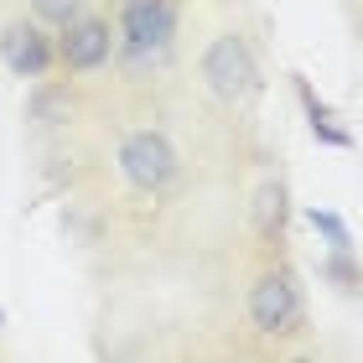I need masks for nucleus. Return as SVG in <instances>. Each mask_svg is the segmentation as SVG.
<instances>
[{"instance_id":"1","label":"nucleus","mask_w":363,"mask_h":363,"mask_svg":"<svg viewBox=\"0 0 363 363\" xmlns=\"http://www.w3.org/2000/svg\"><path fill=\"white\" fill-rule=\"evenodd\" d=\"M182 0H114V57L130 78L156 73L177 47Z\"/></svg>"},{"instance_id":"2","label":"nucleus","mask_w":363,"mask_h":363,"mask_svg":"<svg viewBox=\"0 0 363 363\" xmlns=\"http://www.w3.org/2000/svg\"><path fill=\"white\" fill-rule=\"evenodd\" d=\"M250 322H255V333H265V337H296L301 333L306 301H301L296 270L270 265V270L255 275V286H250Z\"/></svg>"},{"instance_id":"3","label":"nucleus","mask_w":363,"mask_h":363,"mask_svg":"<svg viewBox=\"0 0 363 363\" xmlns=\"http://www.w3.org/2000/svg\"><path fill=\"white\" fill-rule=\"evenodd\" d=\"M114 161H120V177L135 192H167L182 177V156H177V145L161 135V130H130L120 140V156Z\"/></svg>"},{"instance_id":"4","label":"nucleus","mask_w":363,"mask_h":363,"mask_svg":"<svg viewBox=\"0 0 363 363\" xmlns=\"http://www.w3.org/2000/svg\"><path fill=\"white\" fill-rule=\"evenodd\" d=\"M203 78H208V89L218 99H228V104L255 99L259 94V62L250 52V42H244L239 31H218V37L208 42V52H203Z\"/></svg>"},{"instance_id":"5","label":"nucleus","mask_w":363,"mask_h":363,"mask_svg":"<svg viewBox=\"0 0 363 363\" xmlns=\"http://www.w3.org/2000/svg\"><path fill=\"white\" fill-rule=\"evenodd\" d=\"M57 68L62 73H99L114 62V21L99 11L73 16L68 26H57Z\"/></svg>"},{"instance_id":"6","label":"nucleus","mask_w":363,"mask_h":363,"mask_svg":"<svg viewBox=\"0 0 363 363\" xmlns=\"http://www.w3.org/2000/svg\"><path fill=\"white\" fill-rule=\"evenodd\" d=\"M0 62H6L11 78H31L42 84L47 73L57 68V42L37 16H16V21L0 26Z\"/></svg>"},{"instance_id":"7","label":"nucleus","mask_w":363,"mask_h":363,"mask_svg":"<svg viewBox=\"0 0 363 363\" xmlns=\"http://www.w3.org/2000/svg\"><path fill=\"white\" fill-rule=\"evenodd\" d=\"M255 234L265 244L286 239V182H280V177H270L265 187L255 192Z\"/></svg>"},{"instance_id":"8","label":"nucleus","mask_w":363,"mask_h":363,"mask_svg":"<svg viewBox=\"0 0 363 363\" xmlns=\"http://www.w3.org/2000/svg\"><path fill=\"white\" fill-rule=\"evenodd\" d=\"M296 94H301V104H306V125H311V135H317L322 145H333V151H348V145H353V135L333 125V109H327L322 99L311 94V84H306V78H296Z\"/></svg>"},{"instance_id":"9","label":"nucleus","mask_w":363,"mask_h":363,"mask_svg":"<svg viewBox=\"0 0 363 363\" xmlns=\"http://www.w3.org/2000/svg\"><path fill=\"white\" fill-rule=\"evenodd\" d=\"M73 114V94L62 84H42L37 94H31V120L37 125H62Z\"/></svg>"},{"instance_id":"10","label":"nucleus","mask_w":363,"mask_h":363,"mask_svg":"<svg viewBox=\"0 0 363 363\" xmlns=\"http://www.w3.org/2000/svg\"><path fill=\"white\" fill-rule=\"evenodd\" d=\"M322 280H333L337 291H358L363 286V270L353 265V250H333L322 259Z\"/></svg>"},{"instance_id":"11","label":"nucleus","mask_w":363,"mask_h":363,"mask_svg":"<svg viewBox=\"0 0 363 363\" xmlns=\"http://www.w3.org/2000/svg\"><path fill=\"white\" fill-rule=\"evenodd\" d=\"M306 218H311V228H317V234L327 239V250H353V234H348V223H342L337 213H327V208H311Z\"/></svg>"},{"instance_id":"12","label":"nucleus","mask_w":363,"mask_h":363,"mask_svg":"<svg viewBox=\"0 0 363 363\" xmlns=\"http://www.w3.org/2000/svg\"><path fill=\"white\" fill-rule=\"evenodd\" d=\"M89 6L84 0H31V16H37L42 26H68L73 16H84Z\"/></svg>"},{"instance_id":"13","label":"nucleus","mask_w":363,"mask_h":363,"mask_svg":"<svg viewBox=\"0 0 363 363\" xmlns=\"http://www.w3.org/2000/svg\"><path fill=\"white\" fill-rule=\"evenodd\" d=\"M0 327H6V311H0Z\"/></svg>"},{"instance_id":"14","label":"nucleus","mask_w":363,"mask_h":363,"mask_svg":"<svg viewBox=\"0 0 363 363\" xmlns=\"http://www.w3.org/2000/svg\"><path fill=\"white\" fill-rule=\"evenodd\" d=\"M84 6H89V0H84Z\"/></svg>"}]
</instances>
